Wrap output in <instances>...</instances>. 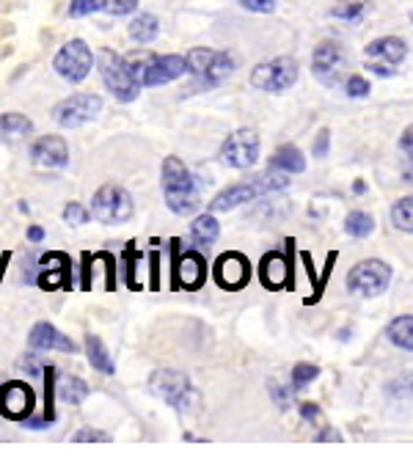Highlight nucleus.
Here are the masks:
<instances>
[{
  "mask_svg": "<svg viewBox=\"0 0 413 465\" xmlns=\"http://www.w3.org/2000/svg\"><path fill=\"white\" fill-rule=\"evenodd\" d=\"M160 185H163V196H166V206L174 215H193L199 210V188H196V179L191 174V168L179 160V158H166L163 160V176H160Z\"/></svg>",
  "mask_w": 413,
  "mask_h": 465,
  "instance_id": "nucleus-1",
  "label": "nucleus"
},
{
  "mask_svg": "<svg viewBox=\"0 0 413 465\" xmlns=\"http://www.w3.org/2000/svg\"><path fill=\"white\" fill-rule=\"evenodd\" d=\"M290 185V179L284 176V171H268V174H260L248 179V182H238L226 190H221L213 201H210V213H231L235 206L240 204H248L251 198H260L265 193H276V190H284Z\"/></svg>",
  "mask_w": 413,
  "mask_h": 465,
  "instance_id": "nucleus-2",
  "label": "nucleus"
},
{
  "mask_svg": "<svg viewBox=\"0 0 413 465\" xmlns=\"http://www.w3.org/2000/svg\"><path fill=\"white\" fill-rule=\"evenodd\" d=\"M149 394H154L158 399L168 402L171 407H176L179 413H196L201 405L199 391L193 389V383L188 380L185 372H176V369H158L152 372L149 383H146Z\"/></svg>",
  "mask_w": 413,
  "mask_h": 465,
  "instance_id": "nucleus-3",
  "label": "nucleus"
},
{
  "mask_svg": "<svg viewBox=\"0 0 413 465\" xmlns=\"http://www.w3.org/2000/svg\"><path fill=\"white\" fill-rule=\"evenodd\" d=\"M97 69H99V77L105 89L119 99V102H133L138 94H141V83L138 77L127 61V56H119L116 50L111 47H102L99 56H97Z\"/></svg>",
  "mask_w": 413,
  "mask_h": 465,
  "instance_id": "nucleus-4",
  "label": "nucleus"
},
{
  "mask_svg": "<svg viewBox=\"0 0 413 465\" xmlns=\"http://www.w3.org/2000/svg\"><path fill=\"white\" fill-rule=\"evenodd\" d=\"M238 69V58L226 50L193 47L188 53V72L196 77V89H215Z\"/></svg>",
  "mask_w": 413,
  "mask_h": 465,
  "instance_id": "nucleus-5",
  "label": "nucleus"
},
{
  "mask_svg": "<svg viewBox=\"0 0 413 465\" xmlns=\"http://www.w3.org/2000/svg\"><path fill=\"white\" fill-rule=\"evenodd\" d=\"M300 69L298 61L290 56H278L273 61H262L260 66H253L251 72V86L268 91V94H278V91H287L298 83Z\"/></svg>",
  "mask_w": 413,
  "mask_h": 465,
  "instance_id": "nucleus-6",
  "label": "nucleus"
},
{
  "mask_svg": "<svg viewBox=\"0 0 413 465\" xmlns=\"http://www.w3.org/2000/svg\"><path fill=\"white\" fill-rule=\"evenodd\" d=\"M408 56V44L400 36H378L364 47V66L378 77H394Z\"/></svg>",
  "mask_w": 413,
  "mask_h": 465,
  "instance_id": "nucleus-7",
  "label": "nucleus"
},
{
  "mask_svg": "<svg viewBox=\"0 0 413 465\" xmlns=\"http://www.w3.org/2000/svg\"><path fill=\"white\" fill-rule=\"evenodd\" d=\"M260 151H262V141L260 133L251 130V127H240V130L231 133L223 146H221V163L229 168H238L245 171L251 166H256L260 160Z\"/></svg>",
  "mask_w": 413,
  "mask_h": 465,
  "instance_id": "nucleus-8",
  "label": "nucleus"
},
{
  "mask_svg": "<svg viewBox=\"0 0 413 465\" xmlns=\"http://www.w3.org/2000/svg\"><path fill=\"white\" fill-rule=\"evenodd\" d=\"M392 267L380 260H364L347 273V290L361 298H378L389 290Z\"/></svg>",
  "mask_w": 413,
  "mask_h": 465,
  "instance_id": "nucleus-9",
  "label": "nucleus"
},
{
  "mask_svg": "<svg viewBox=\"0 0 413 465\" xmlns=\"http://www.w3.org/2000/svg\"><path fill=\"white\" fill-rule=\"evenodd\" d=\"M133 196L127 193L119 185H102L94 198H91V213L102 221V223H127L133 218Z\"/></svg>",
  "mask_w": 413,
  "mask_h": 465,
  "instance_id": "nucleus-10",
  "label": "nucleus"
},
{
  "mask_svg": "<svg viewBox=\"0 0 413 465\" xmlns=\"http://www.w3.org/2000/svg\"><path fill=\"white\" fill-rule=\"evenodd\" d=\"M102 113V97L99 94H72L64 102L53 108V119L64 130H74V127H83Z\"/></svg>",
  "mask_w": 413,
  "mask_h": 465,
  "instance_id": "nucleus-11",
  "label": "nucleus"
},
{
  "mask_svg": "<svg viewBox=\"0 0 413 465\" xmlns=\"http://www.w3.org/2000/svg\"><path fill=\"white\" fill-rule=\"evenodd\" d=\"M53 66L64 81L83 83L89 77V72H91V66H94V56H91V50L83 39H69L56 53Z\"/></svg>",
  "mask_w": 413,
  "mask_h": 465,
  "instance_id": "nucleus-12",
  "label": "nucleus"
},
{
  "mask_svg": "<svg viewBox=\"0 0 413 465\" xmlns=\"http://www.w3.org/2000/svg\"><path fill=\"white\" fill-rule=\"evenodd\" d=\"M36 407V394L28 383L12 380L6 385H0V413L6 419H28Z\"/></svg>",
  "mask_w": 413,
  "mask_h": 465,
  "instance_id": "nucleus-13",
  "label": "nucleus"
},
{
  "mask_svg": "<svg viewBox=\"0 0 413 465\" xmlns=\"http://www.w3.org/2000/svg\"><path fill=\"white\" fill-rule=\"evenodd\" d=\"M213 278H215L218 287H223L229 292H238L251 281V262L243 253L229 251V253L218 256V262L213 267Z\"/></svg>",
  "mask_w": 413,
  "mask_h": 465,
  "instance_id": "nucleus-14",
  "label": "nucleus"
},
{
  "mask_svg": "<svg viewBox=\"0 0 413 465\" xmlns=\"http://www.w3.org/2000/svg\"><path fill=\"white\" fill-rule=\"evenodd\" d=\"M185 72H188V58H183V56H152L149 53L141 86L144 89L166 86V83H174L176 77H183Z\"/></svg>",
  "mask_w": 413,
  "mask_h": 465,
  "instance_id": "nucleus-15",
  "label": "nucleus"
},
{
  "mask_svg": "<svg viewBox=\"0 0 413 465\" xmlns=\"http://www.w3.org/2000/svg\"><path fill=\"white\" fill-rule=\"evenodd\" d=\"M206 278V262L196 251H183L174 256V290H199Z\"/></svg>",
  "mask_w": 413,
  "mask_h": 465,
  "instance_id": "nucleus-16",
  "label": "nucleus"
},
{
  "mask_svg": "<svg viewBox=\"0 0 413 465\" xmlns=\"http://www.w3.org/2000/svg\"><path fill=\"white\" fill-rule=\"evenodd\" d=\"M345 64H347V56H345L342 44L328 39V42H320L315 47V53H312V72H315L317 81L333 83V81H337V74L345 69Z\"/></svg>",
  "mask_w": 413,
  "mask_h": 465,
  "instance_id": "nucleus-17",
  "label": "nucleus"
},
{
  "mask_svg": "<svg viewBox=\"0 0 413 465\" xmlns=\"http://www.w3.org/2000/svg\"><path fill=\"white\" fill-rule=\"evenodd\" d=\"M69 256L66 253H44L39 260V273L36 283L42 290L53 292V290H66L69 287Z\"/></svg>",
  "mask_w": 413,
  "mask_h": 465,
  "instance_id": "nucleus-18",
  "label": "nucleus"
},
{
  "mask_svg": "<svg viewBox=\"0 0 413 465\" xmlns=\"http://www.w3.org/2000/svg\"><path fill=\"white\" fill-rule=\"evenodd\" d=\"M31 160L42 168H64L69 163V146L61 136H42L31 146Z\"/></svg>",
  "mask_w": 413,
  "mask_h": 465,
  "instance_id": "nucleus-19",
  "label": "nucleus"
},
{
  "mask_svg": "<svg viewBox=\"0 0 413 465\" xmlns=\"http://www.w3.org/2000/svg\"><path fill=\"white\" fill-rule=\"evenodd\" d=\"M28 345L31 350H56V353H74V342L69 339V336H64L56 325H50V322H36L28 333Z\"/></svg>",
  "mask_w": 413,
  "mask_h": 465,
  "instance_id": "nucleus-20",
  "label": "nucleus"
},
{
  "mask_svg": "<svg viewBox=\"0 0 413 465\" xmlns=\"http://www.w3.org/2000/svg\"><path fill=\"white\" fill-rule=\"evenodd\" d=\"M260 281H262V287L265 290H284L287 283L292 281V267L290 262L284 260L281 253L270 251L262 256V262H260Z\"/></svg>",
  "mask_w": 413,
  "mask_h": 465,
  "instance_id": "nucleus-21",
  "label": "nucleus"
},
{
  "mask_svg": "<svg viewBox=\"0 0 413 465\" xmlns=\"http://www.w3.org/2000/svg\"><path fill=\"white\" fill-rule=\"evenodd\" d=\"M34 133V121L22 113H4L0 116V138L6 143H19Z\"/></svg>",
  "mask_w": 413,
  "mask_h": 465,
  "instance_id": "nucleus-22",
  "label": "nucleus"
},
{
  "mask_svg": "<svg viewBox=\"0 0 413 465\" xmlns=\"http://www.w3.org/2000/svg\"><path fill=\"white\" fill-rule=\"evenodd\" d=\"M270 168L284 171V174H303L306 171V158L303 151L292 143H284L276 149V154L270 158Z\"/></svg>",
  "mask_w": 413,
  "mask_h": 465,
  "instance_id": "nucleus-23",
  "label": "nucleus"
},
{
  "mask_svg": "<svg viewBox=\"0 0 413 465\" xmlns=\"http://www.w3.org/2000/svg\"><path fill=\"white\" fill-rule=\"evenodd\" d=\"M127 34H130V39L138 42V44H149V42H154L160 36V19L154 14H149V12L136 14L133 22H130V28H127Z\"/></svg>",
  "mask_w": 413,
  "mask_h": 465,
  "instance_id": "nucleus-24",
  "label": "nucleus"
},
{
  "mask_svg": "<svg viewBox=\"0 0 413 465\" xmlns=\"http://www.w3.org/2000/svg\"><path fill=\"white\" fill-rule=\"evenodd\" d=\"M221 235V226L215 221L213 213H206V215H199L193 223H191V240L199 245V248H210Z\"/></svg>",
  "mask_w": 413,
  "mask_h": 465,
  "instance_id": "nucleus-25",
  "label": "nucleus"
},
{
  "mask_svg": "<svg viewBox=\"0 0 413 465\" xmlns=\"http://www.w3.org/2000/svg\"><path fill=\"white\" fill-rule=\"evenodd\" d=\"M86 355H89V364H91L99 375H113L111 353H108L105 342H102L99 336H94V333L86 336Z\"/></svg>",
  "mask_w": 413,
  "mask_h": 465,
  "instance_id": "nucleus-26",
  "label": "nucleus"
},
{
  "mask_svg": "<svg viewBox=\"0 0 413 465\" xmlns=\"http://www.w3.org/2000/svg\"><path fill=\"white\" fill-rule=\"evenodd\" d=\"M386 336H389V342L394 347L413 353V314H402V317L392 320L389 328H386Z\"/></svg>",
  "mask_w": 413,
  "mask_h": 465,
  "instance_id": "nucleus-27",
  "label": "nucleus"
},
{
  "mask_svg": "<svg viewBox=\"0 0 413 465\" xmlns=\"http://www.w3.org/2000/svg\"><path fill=\"white\" fill-rule=\"evenodd\" d=\"M370 9H372V0H342V4L331 9V17L342 22H358L370 14Z\"/></svg>",
  "mask_w": 413,
  "mask_h": 465,
  "instance_id": "nucleus-28",
  "label": "nucleus"
},
{
  "mask_svg": "<svg viewBox=\"0 0 413 465\" xmlns=\"http://www.w3.org/2000/svg\"><path fill=\"white\" fill-rule=\"evenodd\" d=\"M345 231H347L350 237H355V240H364V237H370L372 231H375V218L370 213H364V210H353L345 218Z\"/></svg>",
  "mask_w": 413,
  "mask_h": 465,
  "instance_id": "nucleus-29",
  "label": "nucleus"
},
{
  "mask_svg": "<svg viewBox=\"0 0 413 465\" xmlns=\"http://www.w3.org/2000/svg\"><path fill=\"white\" fill-rule=\"evenodd\" d=\"M58 397L66 402V405H81L86 397H89V385L86 380L81 377H61V385H58Z\"/></svg>",
  "mask_w": 413,
  "mask_h": 465,
  "instance_id": "nucleus-30",
  "label": "nucleus"
},
{
  "mask_svg": "<svg viewBox=\"0 0 413 465\" xmlns=\"http://www.w3.org/2000/svg\"><path fill=\"white\" fill-rule=\"evenodd\" d=\"M392 223H394V229L405 231V235H413V196H405V198L394 201Z\"/></svg>",
  "mask_w": 413,
  "mask_h": 465,
  "instance_id": "nucleus-31",
  "label": "nucleus"
},
{
  "mask_svg": "<svg viewBox=\"0 0 413 465\" xmlns=\"http://www.w3.org/2000/svg\"><path fill=\"white\" fill-rule=\"evenodd\" d=\"M102 12L111 17H127L138 12V0H102Z\"/></svg>",
  "mask_w": 413,
  "mask_h": 465,
  "instance_id": "nucleus-32",
  "label": "nucleus"
},
{
  "mask_svg": "<svg viewBox=\"0 0 413 465\" xmlns=\"http://www.w3.org/2000/svg\"><path fill=\"white\" fill-rule=\"evenodd\" d=\"M317 377H320V367H315V364H295L292 367V385L295 389H303V385L315 383Z\"/></svg>",
  "mask_w": 413,
  "mask_h": 465,
  "instance_id": "nucleus-33",
  "label": "nucleus"
},
{
  "mask_svg": "<svg viewBox=\"0 0 413 465\" xmlns=\"http://www.w3.org/2000/svg\"><path fill=\"white\" fill-rule=\"evenodd\" d=\"M370 81L364 74H350L347 81H345V94L347 97H353V99H364V97H370Z\"/></svg>",
  "mask_w": 413,
  "mask_h": 465,
  "instance_id": "nucleus-34",
  "label": "nucleus"
},
{
  "mask_svg": "<svg viewBox=\"0 0 413 465\" xmlns=\"http://www.w3.org/2000/svg\"><path fill=\"white\" fill-rule=\"evenodd\" d=\"M64 221H66L69 226H83V223H89V210H86L83 204L69 201V204L64 206Z\"/></svg>",
  "mask_w": 413,
  "mask_h": 465,
  "instance_id": "nucleus-35",
  "label": "nucleus"
},
{
  "mask_svg": "<svg viewBox=\"0 0 413 465\" xmlns=\"http://www.w3.org/2000/svg\"><path fill=\"white\" fill-rule=\"evenodd\" d=\"M102 4L99 0H69V17L72 19H81V17H89L94 12H99Z\"/></svg>",
  "mask_w": 413,
  "mask_h": 465,
  "instance_id": "nucleus-36",
  "label": "nucleus"
},
{
  "mask_svg": "<svg viewBox=\"0 0 413 465\" xmlns=\"http://www.w3.org/2000/svg\"><path fill=\"white\" fill-rule=\"evenodd\" d=\"M47 367H50V364H47L44 358H39V350L28 353V355H25V358L19 360V369H22V372H28V375H34V377H39Z\"/></svg>",
  "mask_w": 413,
  "mask_h": 465,
  "instance_id": "nucleus-37",
  "label": "nucleus"
},
{
  "mask_svg": "<svg viewBox=\"0 0 413 465\" xmlns=\"http://www.w3.org/2000/svg\"><path fill=\"white\" fill-rule=\"evenodd\" d=\"M72 441H81V444H108L111 441V435L108 432H102V430H94V427H86V430H77L72 435Z\"/></svg>",
  "mask_w": 413,
  "mask_h": 465,
  "instance_id": "nucleus-38",
  "label": "nucleus"
},
{
  "mask_svg": "<svg viewBox=\"0 0 413 465\" xmlns=\"http://www.w3.org/2000/svg\"><path fill=\"white\" fill-rule=\"evenodd\" d=\"M238 4L245 9V12H253V14H273L278 0H238Z\"/></svg>",
  "mask_w": 413,
  "mask_h": 465,
  "instance_id": "nucleus-39",
  "label": "nucleus"
},
{
  "mask_svg": "<svg viewBox=\"0 0 413 465\" xmlns=\"http://www.w3.org/2000/svg\"><path fill=\"white\" fill-rule=\"evenodd\" d=\"M50 424H56V422L47 416H34V413L28 419H22V427H28V430H47Z\"/></svg>",
  "mask_w": 413,
  "mask_h": 465,
  "instance_id": "nucleus-40",
  "label": "nucleus"
},
{
  "mask_svg": "<svg viewBox=\"0 0 413 465\" xmlns=\"http://www.w3.org/2000/svg\"><path fill=\"white\" fill-rule=\"evenodd\" d=\"M328 149H331V133L320 130V136L315 138V154H317V158H325Z\"/></svg>",
  "mask_w": 413,
  "mask_h": 465,
  "instance_id": "nucleus-41",
  "label": "nucleus"
},
{
  "mask_svg": "<svg viewBox=\"0 0 413 465\" xmlns=\"http://www.w3.org/2000/svg\"><path fill=\"white\" fill-rule=\"evenodd\" d=\"M400 149H402V151L408 154V158L413 160V124H410L408 130L400 136Z\"/></svg>",
  "mask_w": 413,
  "mask_h": 465,
  "instance_id": "nucleus-42",
  "label": "nucleus"
},
{
  "mask_svg": "<svg viewBox=\"0 0 413 465\" xmlns=\"http://www.w3.org/2000/svg\"><path fill=\"white\" fill-rule=\"evenodd\" d=\"M300 419H306V422L320 419V407H317L315 402H303V405H300Z\"/></svg>",
  "mask_w": 413,
  "mask_h": 465,
  "instance_id": "nucleus-43",
  "label": "nucleus"
},
{
  "mask_svg": "<svg viewBox=\"0 0 413 465\" xmlns=\"http://www.w3.org/2000/svg\"><path fill=\"white\" fill-rule=\"evenodd\" d=\"M270 391H273V402H278L281 407H287L290 405V389H281V385H270Z\"/></svg>",
  "mask_w": 413,
  "mask_h": 465,
  "instance_id": "nucleus-44",
  "label": "nucleus"
},
{
  "mask_svg": "<svg viewBox=\"0 0 413 465\" xmlns=\"http://www.w3.org/2000/svg\"><path fill=\"white\" fill-rule=\"evenodd\" d=\"M28 240L31 243H42L44 240V229L42 226H28Z\"/></svg>",
  "mask_w": 413,
  "mask_h": 465,
  "instance_id": "nucleus-45",
  "label": "nucleus"
},
{
  "mask_svg": "<svg viewBox=\"0 0 413 465\" xmlns=\"http://www.w3.org/2000/svg\"><path fill=\"white\" fill-rule=\"evenodd\" d=\"M317 441H342V435L337 430H325V432L317 435Z\"/></svg>",
  "mask_w": 413,
  "mask_h": 465,
  "instance_id": "nucleus-46",
  "label": "nucleus"
},
{
  "mask_svg": "<svg viewBox=\"0 0 413 465\" xmlns=\"http://www.w3.org/2000/svg\"><path fill=\"white\" fill-rule=\"evenodd\" d=\"M353 193H367V182H361V179H358V182L353 185Z\"/></svg>",
  "mask_w": 413,
  "mask_h": 465,
  "instance_id": "nucleus-47",
  "label": "nucleus"
},
{
  "mask_svg": "<svg viewBox=\"0 0 413 465\" xmlns=\"http://www.w3.org/2000/svg\"><path fill=\"white\" fill-rule=\"evenodd\" d=\"M410 22H413V14H410Z\"/></svg>",
  "mask_w": 413,
  "mask_h": 465,
  "instance_id": "nucleus-48",
  "label": "nucleus"
}]
</instances>
